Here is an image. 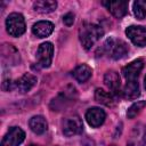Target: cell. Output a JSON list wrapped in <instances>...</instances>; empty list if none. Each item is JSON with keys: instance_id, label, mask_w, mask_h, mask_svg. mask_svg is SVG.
I'll list each match as a JSON object with an SVG mask.
<instances>
[{"instance_id": "cell-7", "label": "cell", "mask_w": 146, "mask_h": 146, "mask_svg": "<svg viewBox=\"0 0 146 146\" xmlns=\"http://www.w3.org/2000/svg\"><path fill=\"white\" fill-rule=\"evenodd\" d=\"M125 34L133 44L138 47L146 46V29H144L143 26L131 25L125 30Z\"/></svg>"}, {"instance_id": "cell-15", "label": "cell", "mask_w": 146, "mask_h": 146, "mask_svg": "<svg viewBox=\"0 0 146 146\" xmlns=\"http://www.w3.org/2000/svg\"><path fill=\"white\" fill-rule=\"evenodd\" d=\"M29 124L31 130L36 135H41L47 130V121L42 115H35L31 117Z\"/></svg>"}, {"instance_id": "cell-14", "label": "cell", "mask_w": 146, "mask_h": 146, "mask_svg": "<svg viewBox=\"0 0 146 146\" xmlns=\"http://www.w3.org/2000/svg\"><path fill=\"white\" fill-rule=\"evenodd\" d=\"M54 31V24L48 21H40L35 23L32 27V32L38 38H46L49 36Z\"/></svg>"}, {"instance_id": "cell-17", "label": "cell", "mask_w": 146, "mask_h": 146, "mask_svg": "<svg viewBox=\"0 0 146 146\" xmlns=\"http://www.w3.org/2000/svg\"><path fill=\"white\" fill-rule=\"evenodd\" d=\"M57 2L52 0H38L33 3V8L35 11L41 14H48L56 9Z\"/></svg>"}, {"instance_id": "cell-4", "label": "cell", "mask_w": 146, "mask_h": 146, "mask_svg": "<svg viewBox=\"0 0 146 146\" xmlns=\"http://www.w3.org/2000/svg\"><path fill=\"white\" fill-rule=\"evenodd\" d=\"M82 129H83V124H82L80 116L78 115L67 116L63 121V133L67 137L81 133Z\"/></svg>"}, {"instance_id": "cell-10", "label": "cell", "mask_w": 146, "mask_h": 146, "mask_svg": "<svg viewBox=\"0 0 146 146\" xmlns=\"http://www.w3.org/2000/svg\"><path fill=\"white\" fill-rule=\"evenodd\" d=\"M145 130H146V127H144L143 124H137L130 135L127 146H145L146 144Z\"/></svg>"}, {"instance_id": "cell-9", "label": "cell", "mask_w": 146, "mask_h": 146, "mask_svg": "<svg viewBox=\"0 0 146 146\" xmlns=\"http://www.w3.org/2000/svg\"><path fill=\"white\" fill-rule=\"evenodd\" d=\"M144 67V62L143 59H136L133 62H131L130 64H128L127 66H124L122 68V73L123 76L125 78L127 81H131V80H137L139 73L141 72Z\"/></svg>"}, {"instance_id": "cell-20", "label": "cell", "mask_w": 146, "mask_h": 146, "mask_svg": "<svg viewBox=\"0 0 146 146\" xmlns=\"http://www.w3.org/2000/svg\"><path fill=\"white\" fill-rule=\"evenodd\" d=\"M145 106H146V102H145V100H139V102L133 103V104L128 108V111H127V116H128L129 119L136 117V116L144 110Z\"/></svg>"}, {"instance_id": "cell-1", "label": "cell", "mask_w": 146, "mask_h": 146, "mask_svg": "<svg viewBox=\"0 0 146 146\" xmlns=\"http://www.w3.org/2000/svg\"><path fill=\"white\" fill-rule=\"evenodd\" d=\"M79 33H80V41H81L82 46L84 47V49L89 50L103 36L104 31L97 24L84 23L80 27V32Z\"/></svg>"}, {"instance_id": "cell-11", "label": "cell", "mask_w": 146, "mask_h": 146, "mask_svg": "<svg viewBox=\"0 0 146 146\" xmlns=\"http://www.w3.org/2000/svg\"><path fill=\"white\" fill-rule=\"evenodd\" d=\"M104 82L108 87V89L114 95H119L121 91V82L120 76L115 71H107L104 75Z\"/></svg>"}, {"instance_id": "cell-16", "label": "cell", "mask_w": 146, "mask_h": 146, "mask_svg": "<svg viewBox=\"0 0 146 146\" xmlns=\"http://www.w3.org/2000/svg\"><path fill=\"white\" fill-rule=\"evenodd\" d=\"M122 94H123V96H124L127 99H136V98L140 95L138 81H137V80L127 81V83H125V86H124V88H123Z\"/></svg>"}, {"instance_id": "cell-12", "label": "cell", "mask_w": 146, "mask_h": 146, "mask_svg": "<svg viewBox=\"0 0 146 146\" xmlns=\"http://www.w3.org/2000/svg\"><path fill=\"white\" fill-rule=\"evenodd\" d=\"M108 11L116 18L123 17L128 11V2L127 1H106L104 2Z\"/></svg>"}, {"instance_id": "cell-3", "label": "cell", "mask_w": 146, "mask_h": 146, "mask_svg": "<svg viewBox=\"0 0 146 146\" xmlns=\"http://www.w3.org/2000/svg\"><path fill=\"white\" fill-rule=\"evenodd\" d=\"M7 32L11 36H21L25 32V21L22 14L13 13L6 19Z\"/></svg>"}, {"instance_id": "cell-13", "label": "cell", "mask_w": 146, "mask_h": 146, "mask_svg": "<svg viewBox=\"0 0 146 146\" xmlns=\"http://www.w3.org/2000/svg\"><path fill=\"white\" fill-rule=\"evenodd\" d=\"M35 83H36V76L30 73H25L15 82V87L21 92H26L30 91L35 86Z\"/></svg>"}, {"instance_id": "cell-23", "label": "cell", "mask_w": 146, "mask_h": 146, "mask_svg": "<svg viewBox=\"0 0 146 146\" xmlns=\"http://www.w3.org/2000/svg\"><path fill=\"white\" fill-rule=\"evenodd\" d=\"M144 84H145V89H146V76H145V83Z\"/></svg>"}, {"instance_id": "cell-8", "label": "cell", "mask_w": 146, "mask_h": 146, "mask_svg": "<svg viewBox=\"0 0 146 146\" xmlns=\"http://www.w3.org/2000/svg\"><path fill=\"white\" fill-rule=\"evenodd\" d=\"M105 117H106L105 112L99 107H91L86 113V120L89 123V125H91L92 128L100 127L104 123Z\"/></svg>"}, {"instance_id": "cell-21", "label": "cell", "mask_w": 146, "mask_h": 146, "mask_svg": "<svg viewBox=\"0 0 146 146\" xmlns=\"http://www.w3.org/2000/svg\"><path fill=\"white\" fill-rule=\"evenodd\" d=\"M133 14L138 19L146 17V1H136L133 3Z\"/></svg>"}, {"instance_id": "cell-22", "label": "cell", "mask_w": 146, "mask_h": 146, "mask_svg": "<svg viewBox=\"0 0 146 146\" xmlns=\"http://www.w3.org/2000/svg\"><path fill=\"white\" fill-rule=\"evenodd\" d=\"M63 22H64L65 25L71 26V25L74 23V14H72V13H67L66 15H64V17H63Z\"/></svg>"}, {"instance_id": "cell-24", "label": "cell", "mask_w": 146, "mask_h": 146, "mask_svg": "<svg viewBox=\"0 0 146 146\" xmlns=\"http://www.w3.org/2000/svg\"><path fill=\"white\" fill-rule=\"evenodd\" d=\"M30 146H38V145H30Z\"/></svg>"}, {"instance_id": "cell-18", "label": "cell", "mask_w": 146, "mask_h": 146, "mask_svg": "<svg viewBox=\"0 0 146 146\" xmlns=\"http://www.w3.org/2000/svg\"><path fill=\"white\" fill-rule=\"evenodd\" d=\"M92 74V70L87 64H81L73 71V76L78 82H86Z\"/></svg>"}, {"instance_id": "cell-2", "label": "cell", "mask_w": 146, "mask_h": 146, "mask_svg": "<svg viewBox=\"0 0 146 146\" xmlns=\"http://www.w3.org/2000/svg\"><path fill=\"white\" fill-rule=\"evenodd\" d=\"M100 49H102V52L111 56L113 59H121L129 51L128 46L122 40H115L112 38L107 39Z\"/></svg>"}, {"instance_id": "cell-5", "label": "cell", "mask_w": 146, "mask_h": 146, "mask_svg": "<svg viewBox=\"0 0 146 146\" xmlns=\"http://www.w3.org/2000/svg\"><path fill=\"white\" fill-rule=\"evenodd\" d=\"M52 54H54V46L51 42L41 43L36 51L38 64L41 67H49L52 60Z\"/></svg>"}, {"instance_id": "cell-6", "label": "cell", "mask_w": 146, "mask_h": 146, "mask_svg": "<svg viewBox=\"0 0 146 146\" xmlns=\"http://www.w3.org/2000/svg\"><path fill=\"white\" fill-rule=\"evenodd\" d=\"M24 138L25 132L18 127H13L5 135L1 141V146H19L23 143Z\"/></svg>"}, {"instance_id": "cell-19", "label": "cell", "mask_w": 146, "mask_h": 146, "mask_svg": "<svg viewBox=\"0 0 146 146\" xmlns=\"http://www.w3.org/2000/svg\"><path fill=\"white\" fill-rule=\"evenodd\" d=\"M95 99L98 103H100L103 105H106V106H112L113 103H114L113 95L107 92V91H105L104 89H100V88L96 89V91H95Z\"/></svg>"}]
</instances>
